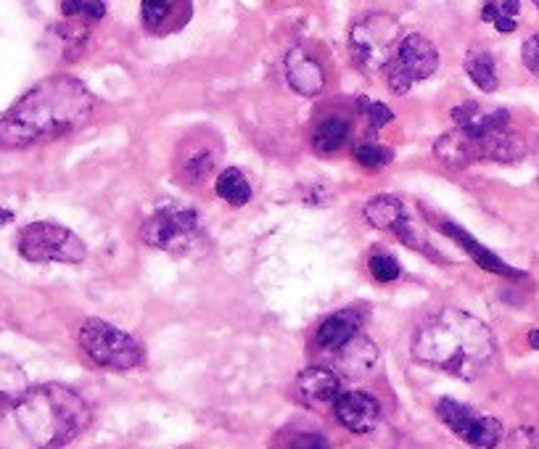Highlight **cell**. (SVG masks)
I'll use <instances>...</instances> for the list:
<instances>
[{
  "label": "cell",
  "instance_id": "6da1fadb",
  "mask_svg": "<svg viewBox=\"0 0 539 449\" xmlns=\"http://www.w3.org/2000/svg\"><path fill=\"white\" fill-rule=\"evenodd\" d=\"M93 114V96L77 77L53 74L0 117V148H24L67 135Z\"/></svg>",
  "mask_w": 539,
  "mask_h": 449
},
{
  "label": "cell",
  "instance_id": "7a4b0ae2",
  "mask_svg": "<svg viewBox=\"0 0 539 449\" xmlns=\"http://www.w3.org/2000/svg\"><path fill=\"white\" fill-rule=\"evenodd\" d=\"M495 357V336L479 317L444 307L426 317L413 336V360L447 376L473 381Z\"/></svg>",
  "mask_w": 539,
  "mask_h": 449
},
{
  "label": "cell",
  "instance_id": "3957f363",
  "mask_svg": "<svg viewBox=\"0 0 539 449\" xmlns=\"http://www.w3.org/2000/svg\"><path fill=\"white\" fill-rule=\"evenodd\" d=\"M14 418L35 447L59 449L88 428L90 407L69 386L45 383L24 394L22 402L14 407Z\"/></svg>",
  "mask_w": 539,
  "mask_h": 449
},
{
  "label": "cell",
  "instance_id": "277c9868",
  "mask_svg": "<svg viewBox=\"0 0 539 449\" xmlns=\"http://www.w3.org/2000/svg\"><path fill=\"white\" fill-rule=\"evenodd\" d=\"M402 37L405 35H402L397 16L386 11L365 14L349 32V56L360 72L376 74L392 64Z\"/></svg>",
  "mask_w": 539,
  "mask_h": 449
},
{
  "label": "cell",
  "instance_id": "5b68a950",
  "mask_svg": "<svg viewBox=\"0 0 539 449\" xmlns=\"http://www.w3.org/2000/svg\"><path fill=\"white\" fill-rule=\"evenodd\" d=\"M80 346L90 360L109 370H130L143 362L141 344L117 325L90 317L80 328Z\"/></svg>",
  "mask_w": 539,
  "mask_h": 449
},
{
  "label": "cell",
  "instance_id": "8992f818",
  "mask_svg": "<svg viewBox=\"0 0 539 449\" xmlns=\"http://www.w3.org/2000/svg\"><path fill=\"white\" fill-rule=\"evenodd\" d=\"M141 238L151 249L167 251V254H191L204 238L199 214L185 207H162L156 209L141 228Z\"/></svg>",
  "mask_w": 539,
  "mask_h": 449
},
{
  "label": "cell",
  "instance_id": "52a82bcc",
  "mask_svg": "<svg viewBox=\"0 0 539 449\" xmlns=\"http://www.w3.org/2000/svg\"><path fill=\"white\" fill-rule=\"evenodd\" d=\"M19 254L27 262H64L80 265L88 257V246L74 230L59 222H32L19 236Z\"/></svg>",
  "mask_w": 539,
  "mask_h": 449
},
{
  "label": "cell",
  "instance_id": "ba28073f",
  "mask_svg": "<svg viewBox=\"0 0 539 449\" xmlns=\"http://www.w3.org/2000/svg\"><path fill=\"white\" fill-rule=\"evenodd\" d=\"M436 69H439V51L434 48V43L426 35L410 32L402 37L392 64L384 69L386 85L397 96H405L415 82L429 80Z\"/></svg>",
  "mask_w": 539,
  "mask_h": 449
},
{
  "label": "cell",
  "instance_id": "9c48e42d",
  "mask_svg": "<svg viewBox=\"0 0 539 449\" xmlns=\"http://www.w3.org/2000/svg\"><path fill=\"white\" fill-rule=\"evenodd\" d=\"M436 415L444 426L450 428L452 434L460 436L463 442L471 444L476 449H495L503 442V423L492 415L476 413L468 405L452 402V399H442L436 405Z\"/></svg>",
  "mask_w": 539,
  "mask_h": 449
},
{
  "label": "cell",
  "instance_id": "30bf717a",
  "mask_svg": "<svg viewBox=\"0 0 539 449\" xmlns=\"http://www.w3.org/2000/svg\"><path fill=\"white\" fill-rule=\"evenodd\" d=\"M333 413L341 426L352 434H370L381 420V405L365 391H344L339 402L333 405Z\"/></svg>",
  "mask_w": 539,
  "mask_h": 449
},
{
  "label": "cell",
  "instance_id": "8fae6325",
  "mask_svg": "<svg viewBox=\"0 0 539 449\" xmlns=\"http://www.w3.org/2000/svg\"><path fill=\"white\" fill-rule=\"evenodd\" d=\"M378 362V346L368 339V336H362L357 333L355 339L347 341V344L341 346L339 352H333L331 360V370L336 376L344 381H360L370 373V370L376 368Z\"/></svg>",
  "mask_w": 539,
  "mask_h": 449
},
{
  "label": "cell",
  "instance_id": "7c38bea8",
  "mask_svg": "<svg viewBox=\"0 0 539 449\" xmlns=\"http://www.w3.org/2000/svg\"><path fill=\"white\" fill-rule=\"evenodd\" d=\"M286 80L299 96L312 98L325 88V69L307 48L296 45L286 53Z\"/></svg>",
  "mask_w": 539,
  "mask_h": 449
},
{
  "label": "cell",
  "instance_id": "4fadbf2b",
  "mask_svg": "<svg viewBox=\"0 0 539 449\" xmlns=\"http://www.w3.org/2000/svg\"><path fill=\"white\" fill-rule=\"evenodd\" d=\"M296 394L307 407H331L344 391L341 378L331 368H307L296 378Z\"/></svg>",
  "mask_w": 539,
  "mask_h": 449
},
{
  "label": "cell",
  "instance_id": "5bb4252c",
  "mask_svg": "<svg viewBox=\"0 0 539 449\" xmlns=\"http://www.w3.org/2000/svg\"><path fill=\"white\" fill-rule=\"evenodd\" d=\"M362 325V310L357 307H347V310L336 312L328 320H323V325L318 328V336H315V344H318L320 352H339L341 346L352 341L360 333Z\"/></svg>",
  "mask_w": 539,
  "mask_h": 449
},
{
  "label": "cell",
  "instance_id": "9a60e30c",
  "mask_svg": "<svg viewBox=\"0 0 539 449\" xmlns=\"http://www.w3.org/2000/svg\"><path fill=\"white\" fill-rule=\"evenodd\" d=\"M442 230L447 233V236L452 238V241H458L460 246H463V251H468L471 254V259L476 262L479 267H484V270H489V273H497V275H505V278H524V273H518V270H513L510 265H505L503 259L495 257L492 251L484 249L476 238H471L463 228H458V225H452V222H444Z\"/></svg>",
  "mask_w": 539,
  "mask_h": 449
},
{
  "label": "cell",
  "instance_id": "2e32d148",
  "mask_svg": "<svg viewBox=\"0 0 539 449\" xmlns=\"http://www.w3.org/2000/svg\"><path fill=\"white\" fill-rule=\"evenodd\" d=\"M27 391H30V383H27V373L22 370V365L0 354V413L14 410Z\"/></svg>",
  "mask_w": 539,
  "mask_h": 449
},
{
  "label": "cell",
  "instance_id": "e0dca14e",
  "mask_svg": "<svg viewBox=\"0 0 539 449\" xmlns=\"http://www.w3.org/2000/svg\"><path fill=\"white\" fill-rule=\"evenodd\" d=\"M362 214H365V220L378 230H397L399 222L407 220L405 204H402L397 196H389V193L373 196V199L365 204Z\"/></svg>",
  "mask_w": 539,
  "mask_h": 449
},
{
  "label": "cell",
  "instance_id": "ac0fdd59",
  "mask_svg": "<svg viewBox=\"0 0 539 449\" xmlns=\"http://www.w3.org/2000/svg\"><path fill=\"white\" fill-rule=\"evenodd\" d=\"M468 77L473 80V85L481 90V93H495L497 90V69L492 53L484 51V48H471L466 53V61H463Z\"/></svg>",
  "mask_w": 539,
  "mask_h": 449
},
{
  "label": "cell",
  "instance_id": "d6986e66",
  "mask_svg": "<svg viewBox=\"0 0 539 449\" xmlns=\"http://www.w3.org/2000/svg\"><path fill=\"white\" fill-rule=\"evenodd\" d=\"M215 191L222 201H228L233 207H244V204H249V199H252V183H249V177L241 170H236V167H230V170H225L217 177Z\"/></svg>",
  "mask_w": 539,
  "mask_h": 449
},
{
  "label": "cell",
  "instance_id": "ffe728a7",
  "mask_svg": "<svg viewBox=\"0 0 539 449\" xmlns=\"http://www.w3.org/2000/svg\"><path fill=\"white\" fill-rule=\"evenodd\" d=\"M349 138V122L341 117H328L323 125L315 130V138H312V146L315 151L323 156L336 154L341 146H344V140Z\"/></svg>",
  "mask_w": 539,
  "mask_h": 449
},
{
  "label": "cell",
  "instance_id": "44dd1931",
  "mask_svg": "<svg viewBox=\"0 0 539 449\" xmlns=\"http://www.w3.org/2000/svg\"><path fill=\"white\" fill-rule=\"evenodd\" d=\"M188 3H172V0H146L141 3V16L143 24L148 30L154 32H170L172 30V16L175 11H183Z\"/></svg>",
  "mask_w": 539,
  "mask_h": 449
},
{
  "label": "cell",
  "instance_id": "7402d4cb",
  "mask_svg": "<svg viewBox=\"0 0 539 449\" xmlns=\"http://www.w3.org/2000/svg\"><path fill=\"white\" fill-rule=\"evenodd\" d=\"M392 151L376 140H360L355 146V162L365 170H384L386 164L392 162Z\"/></svg>",
  "mask_w": 539,
  "mask_h": 449
},
{
  "label": "cell",
  "instance_id": "603a6c76",
  "mask_svg": "<svg viewBox=\"0 0 539 449\" xmlns=\"http://www.w3.org/2000/svg\"><path fill=\"white\" fill-rule=\"evenodd\" d=\"M368 267L370 275L376 280H381V283H392V280H397L399 275H402L399 262L394 257H389V254H376V257H370Z\"/></svg>",
  "mask_w": 539,
  "mask_h": 449
},
{
  "label": "cell",
  "instance_id": "cb8c5ba5",
  "mask_svg": "<svg viewBox=\"0 0 539 449\" xmlns=\"http://www.w3.org/2000/svg\"><path fill=\"white\" fill-rule=\"evenodd\" d=\"M360 111L365 114V119H368V125L376 127V130L386 127L394 119V114L389 106L381 104V101H370V98H365V96L360 98Z\"/></svg>",
  "mask_w": 539,
  "mask_h": 449
},
{
  "label": "cell",
  "instance_id": "d4e9b609",
  "mask_svg": "<svg viewBox=\"0 0 539 449\" xmlns=\"http://www.w3.org/2000/svg\"><path fill=\"white\" fill-rule=\"evenodd\" d=\"M61 11L67 16H80V19H104L106 16L104 3H88V0H80V3L67 0V3H61Z\"/></svg>",
  "mask_w": 539,
  "mask_h": 449
},
{
  "label": "cell",
  "instance_id": "484cf974",
  "mask_svg": "<svg viewBox=\"0 0 539 449\" xmlns=\"http://www.w3.org/2000/svg\"><path fill=\"white\" fill-rule=\"evenodd\" d=\"M212 170H215V156L209 154V151H199V154L193 156V159H188V162H185V172H188L193 180L207 177Z\"/></svg>",
  "mask_w": 539,
  "mask_h": 449
},
{
  "label": "cell",
  "instance_id": "4316f807",
  "mask_svg": "<svg viewBox=\"0 0 539 449\" xmlns=\"http://www.w3.org/2000/svg\"><path fill=\"white\" fill-rule=\"evenodd\" d=\"M518 8H521L518 3H487V6L481 8V19L492 24H495L497 19H505V16L513 19V16L518 14Z\"/></svg>",
  "mask_w": 539,
  "mask_h": 449
},
{
  "label": "cell",
  "instance_id": "83f0119b",
  "mask_svg": "<svg viewBox=\"0 0 539 449\" xmlns=\"http://www.w3.org/2000/svg\"><path fill=\"white\" fill-rule=\"evenodd\" d=\"M521 59H524V67L532 74L539 77V35H532L521 48Z\"/></svg>",
  "mask_w": 539,
  "mask_h": 449
},
{
  "label": "cell",
  "instance_id": "f1b7e54d",
  "mask_svg": "<svg viewBox=\"0 0 539 449\" xmlns=\"http://www.w3.org/2000/svg\"><path fill=\"white\" fill-rule=\"evenodd\" d=\"M288 449H331L320 434H299L291 439Z\"/></svg>",
  "mask_w": 539,
  "mask_h": 449
},
{
  "label": "cell",
  "instance_id": "f546056e",
  "mask_svg": "<svg viewBox=\"0 0 539 449\" xmlns=\"http://www.w3.org/2000/svg\"><path fill=\"white\" fill-rule=\"evenodd\" d=\"M495 27L500 32H513L516 30V19H510V16H505V19H497Z\"/></svg>",
  "mask_w": 539,
  "mask_h": 449
},
{
  "label": "cell",
  "instance_id": "4dcf8cb0",
  "mask_svg": "<svg viewBox=\"0 0 539 449\" xmlns=\"http://www.w3.org/2000/svg\"><path fill=\"white\" fill-rule=\"evenodd\" d=\"M529 344H532L534 349H539V328H534V331H529Z\"/></svg>",
  "mask_w": 539,
  "mask_h": 449
},
{
  "label": "cell",
  "instance_id": "1f68e13d",
  "mask_svg": "<svg viewBox=\"0 0 539 449\" xmlns=\"http://www.w3.org/2000/svg\"><path fill=\"white\" fill-rule=\"evenodd\" d=\"M14 220V214L8 212V209H0V225H6V222Z\"/></svg>",
  "mask_w": 539,
  "mask_h": 449
},
{
  "label": "cell",
  "instance_id": "d6a6232c",
  "mask_svg": "<svg viewBox=\"0 0 539 449\" xmlns=\"http://www.w3.org/2000/svg\"><path fill=\"white\" fill-rule=\"evenodd\" d=\"M537 8H539V0H537Z\"/></svg>",
  "mask_w": 539,
  "mask_h": 449
}]
</instances>
